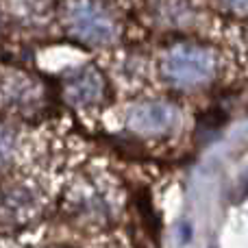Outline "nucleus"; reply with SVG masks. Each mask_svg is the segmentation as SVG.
Segmentation results:
<instances>
[{"instance_id": "6e6552de", "label": "nucleus", "mask_w": 248, "mask_h": 248, "mask_svg": "<svg viewBox=\"0 0 248 248\" xmlns=\"http://www.w3.org/2000/svg\"><path fill=\"white\" fill-rule=\"evenodd\" d=\"M13 153H16V135L11 128L0 124V168H4L11 161Z\"/></svg>"}, {"instance_id": "f03ea898", "label": "nucleus", "mask_w": 248, "mask_h": 248, "mask_svg": "<svg viewBox=\"0 0 248 248\" xmlns=\"http://www.w3.org/2000/svg\"><path fill=\"white\" fill-rule=\"evenodd\" d=\"M218 59L216 52L198 44H176L163 57V77L176 87H198L205 85L216 74Z\"/></svg>"}, {"instance_id": "20e7f679", "label": "nucleus", "mask_w": 248, "mask_h": 248, "mask_svg": "<svg viewBox=\"0 0 248 248\" xmlns=\"http://www.w3.org/2000/svg\"><path fill=\"white\" fill-rule=\"evenodd\" d=\"M105 96V77L96 65H83L61 78V98L72 107H90Z\"/></svg>"}, {"instance_id": "423d86ee", "label": "nucleus", "mask_w": 248, "mask_h": 248, "mask_svg": "<svg viewBox=\"0 0 248 248\" xmlns=\"http://www.w3.org/2000/svg\"><path fill=\"white\" fill-rule=\"evenodd\" d=\"M35 198L29 189L13 187L0 192V224H17L33 211Z\"/></svg>"}, {"instance_id": "f257e3e1", "label": "nucleus", "mask_w": 248, "mask_h": 248, "mask_svg": "<svg viewBox=\"0 0 248 248\" xmlns=\"http://www.w3.org/2000/svg\"><path fill=\"white\" fill-rule=\"evenodd\" d=\"M61 20L65 33L85 46H107L118 37V24L103 0H63Z\"/></svg>"}, {"instance_id": "7ed1b4c3", "label": "nucleus", "mask_w": 248, "mask_h": 248, "mask_svg": "<svg viewBox=\"0 0 248 248\" xmlns=\"http://www.w3.org/2000/svg\"><path fill=\"white\" fill-rule=\"evenodd\" d=\"M179 124V109L168 100H146L128 111L126 126L137 135H166Z\"/></svg>"}, {"instance_id": "39448f33", "label": "nucleus", "mask_w": 248, "mask_h": 248, "mask_svg": "<svg viewBox=\"0 0 248 248\" xmlns=\"http://www.w3.org/2000/svg\"><path fill=\"white\" fill-rule=\"evenodd\" d=\"M0 98L22 113L37 109L44 100V85L26 72L9 74L0 81Z\"/></svg>"}, {"instance_id": "1a4fd4ad", "label": "nucleus", "mask_w": 248, "mask_h": 248, "mask_svg": "<svg viewBox=\"0 0 248 248\" xmlns=\"http://www.w3.org/2000/svg\"><path fill=\"white\" fill-rule=\"evenodd\" d=\"M224 2H227L229 7H231L233 11H237V13L246 11V0H224Z\"/></svg>"}, {"instance_id": "0eeeda50", "label": "nucleus", "mask_w": 248, "mask_h": 248, "mask_svg": "<svg viewBox=\"0 0 248 248\" xmlns=\"http://www.w3.org/2000/svg\"><path fill=\"white\" fill-rule=\"evenodd\" d=\"M150 13L161 24L170 26H185L194 17L187 0H150Z\"/></svg>"}]
</instances>
